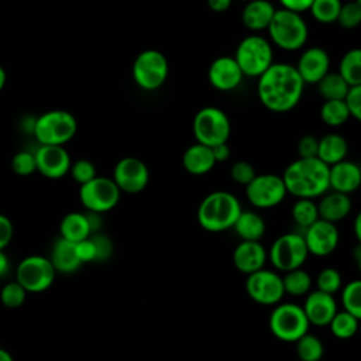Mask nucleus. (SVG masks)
Instances as JSON below:
<instances>
[{
    "label": "nucleus",
    "instance_id": "15",
    "mask_svg": "<svg viewBox=\"0 0 361 361\" xmlns=\"http://www.w3.org/2000/svg\"><path fill=\"white\" fill-rule=\"evenodd\" d=\"M111 179L121 193L135 195L147 188L149 182V169L140 158L124 157L114 165Z\"/></svg>",
    "mask_w": 361,
    "mask_h": 361
},
{
    "label": "nucleus",
    "instance_id": "23",
    "mask_svg": "<svg viewBox=\"0 0 361 361\" xmlns=\"http://www.w3.org/2000/svg\"><path fill=\"white\" fill-rule=\"evenodd\" d=\"M275 11L276 8L269 0H251L243 7L241 21L245 28L257 34L268 28Z\"/></svg>",
    "mask_w": 361,
    "mask_h": 361
},
{
    "label": "nucleus",
    "instance_id": "38",
    "mask_svg": "<svg viewBox=\"0 0 361 361\" xmlns=\"http://www.w3.org/2000/svg\"><path fill=\"white\" fill-rule=\"evenodd\" d=\"M343 310L361 319V281L354 279L341 289Z\"/></svg>",
    "mask_w": 361,
    "mask_h": 361
},
{
    "label": "nucleus",
    "instance_id": "17",
    "mask_svg": "<svg viewBox=\"0 0 361 361\" xmlns=\"http://www.w3.org/2000/svg\"><path fill=\"white\" fill-rule=\"evenodd\" d=\"M37 171L48 179H59L69 173L71 157L61 145H39L34 152Z\"/></svg>",
    "mask_w": 361,
    "mask_h": 361
},
{
    "label": "nucleus",
    "instance_id": "25",
    "mask_svg": "<svg viewBox=\"0 0 361 361\" xmlns=\"http://www.w3.org/2000/svg\"><path fill=\"white\" fill-rule=\"evenodd\" d=\"M182 165L188 173L202 176L214 168L216 161L210 147L195 142L185 149L182 155Z\"/></svg>",
    "mask_w": 361,
    "mask_h": 361
},
{
    "label": "nucleus",
    "instance_id": "3",
    "mask_svg": "<svg viewBox=\"0 0 361 361\" xmlns=\"http://www.w3.org/2000/svg\"><path fill=\"white\" fill-rule=\"evenodd\" d=\"M243 207L235 195L227 190H214L206 195L196 213L199 226L210 233L233 228Z\"/></svg>",
    "mask_w": 361,
    "mask_h": 361
},
{
    "label": "nucleus",
    "instance_id": "16",
    "mask_svg": "<svg viewBox=\"0 0 361 361\" xmlns=\"http://www.w3.org/2000/svg\"><path fill=\"white\" fill-rule=\"evenodd\" d=\"M302 235L307 252L316 257H327L334 252L340 240L337 226L322 219L316 220L312 226L305 228Z\"/></svg>",
    "mask_w": 361,
    "mask_h": 361
},
{
    "label": "nucleus",
    "instance_id": "47",
    "mask_svg": "<svg viewBox=\"0 0 361 361\" xmlns=\"http://www.w3.org/2000/svg\"><path fill=\"white\" fill-rule=\"evenodd\" d=\"M317 144H319V138H316L312 134H306V135L300 137V140L298 141L299 158H316Z\"/></svg>",
    "mask_w": 361,
    "mask_h": 361
},
{
    "label": "nucleus",
    "instance_id": "29",
    "mask_svg": "<svg viewBox=\"0 0 361 361\" xmlns=\"http://www.w3.org/2000/svg\"><path fill=\"white\" fill-rule=\"evenodd\" d=\"M61 238L68 240L71 243H79L92 235L90 224L86 213L71 212L65 214L59 224Z\"/></svg>",
    "mask_w": 361,
    "mask_h": 361
},
{
    "label": "nucleus",
    "instance_id": "33",
    "mask_svg": "<svg viewBox=\"0 0 361 361\" xmlns=\"http://www.w3.org/2000/svg\"><path fill=\"white\" fill-rule=\"evenodd\" d=\"M358 323H360V319H357L355 316H353L344 310H340V312L337 310V313L330 320L329 327H330L331 334L336 338L348 340L357 333Z\"/></svg>",
    "mask_w": 361,
    "mask_h": 361
},
{
    "label": "nucleus",
    "instance_id": "19",
    "mask_svg": "<svg viewBox=\"0 0 361 361\" xmlns=\"http://www.w3.org/2000/svg\"><path fill=\"white\" fill-rule=\"evenodd\" d=\"M244 75L233 56H217L207 69L209 83L220 92H231L237 89Z\"/></svg>",
    "mask_w": 361,
    "mask_h": 361
},
{
    "label": "nucleus",
    "instance_id": "42",
    "mask_svg": "<svg viewBox=\"0 0 361 361\" xmlns=\"http://www.w3.org/2000/svg\"><path fill=\"white\" fill-rule=\"evenodd\" d=\"M69 173H71L72 179L76 183H79V186L92 180L94 176H97L96 166L89 159H78V161L72 162L71 168H69Z\"/></svg>",
    "mask_w": 361,
    "mask_h": 361
},
{
    "label": "nucleus",
    "instance_id": "56",
    "mask_svg": "<svg viewBox=\"0 0 361 361\" xmlns=\"http://www.w3.org/2000/svg\"><path fill=\"white\" fill-rule=\"evenodd\" d=\"M6 79H7V76H6V71L0 66V90L4 87V85H6Z\"/></svg>",
    "mask_w": 361,
    "mask_h": 361
},
{
    "label": "nucleus",
    "instance_id": "6",
    "mask_svg": "<svg viewBox=\"0 0 361 361\" xmlns=\"http://www.w3.org/2000/svg\"><path fill=\"white\" fill-rule=\"evenodd\" d=\"M78 131L75 116L66 110H51L41 114L32 126L39 145H61L69 142Z\"/></svg>",
    "mask_w": 361,
    "mask_h": 361
},
{
    "label": "nucleus",
    "instance_id": "45",
    "mask_svg": "<svg viewBox=\"0 0 361 361\" xmlns=\"http://www.w3.org/2000/svg\"><path fill=\"white\" fill-rule=\"evenodd\" d=\"M343 102L350 113V117L360 121L361 120V85L350 86Z\"/></svg>",
    "mask_w": 361,
    "mask_h": 361
},
{
    "label": "nucleus",
    "instance_id": "41",
    "mask_svg": "<svg viewBox=\"0 0 361 361\" xmlns=\"http://www.w3.org/2000/svg\"><path fill=\"white\" fill-rule=\"evenodd\" d=\"M336 23L344 30H354L361 23V3L354 0L341 4Z\"/></svg>",
    "mask_w": 361,
    "mask_h": 361
},
{
    "label": "nucleus",
    "instance_id": "44",
    "mask_svg": "<svg viewBox=\"0 0 361 361\" xmlns=\"http://www.w3.org/2000/svg\"><path fill=\"white\" fill-rule=\"evenodd\" d=\"M255 175V169L248 161L240 159L233 162V165L230 166V176L238 185L247 186L254 179Z\"/></svg>",
    "mask_w": 361,
    "mask_h": 361
},
{
    "label": "nucleus",
    "instance_id": "24",
    "mask_svg": "<svg viewBox=\"0 0 361 361\" xmlns=\"http://www.w3.org/2000/svg\"><path fill=\"white\" fill-rule=\"evenodd\" d=\"M320 197L322 199L317 203L319 219L330 221L333 224L345 219L353 209V202L350 199V195L331 190V192H326Z\"/></svg>",
    "mask_w": 361,
    "mask_h": 361
},
{
    "label": "nucleus",
    "instance_id": "1",
    "mask_svg": "<svg viewBox=\"0 0 361 361\" xmlns=\"http://www.w3.org/2000/svg\"><path fill=\"white\" fill-rule=\"evenodd\" d=\"M305 83L295 66L286 62H274L257 83L258 99L265 109L274 113L293 110L302 99Z\"/></svg>",
    "mask_w": 361,
    "mask_h": 361
},
{
    "label": "nucleus",
    "instance_id": "13",
    "mask_svg": "<svg viewBox=\"0 0 361 361\" xmlns=\"http://www.w3.org/2000/svg\"><path fill=\"white\" fill-rule=\"evenodd\" d=\"M288 192L281 175L261 173L245 186L248 202L257 209H271L283 202Z\"/></svg>",
    "mask_w": 361,
    "mask_h": 361
},
{
    "label": "nucleus",
    "instance_id": "52",
    "mask_svg": "<svg viewBox=\"0 0 361 361\" xmlns=\"http://www.w3.org/2000/svg\"><path fill=\"white\" fill-rule=\"evenodd\" d=\"M207 6L214 13H223L230 8L233 0H206Z\"/></svg>",
    "mask_w": 361,
    "mask_h": 361
},
{
    "label": "nucleus",
    "instance_id": "34",
    "mask_svg": "<svg viewBox=\"0 0 361 361\" xmlns=\"http://www.w3.org/2000/svg\"><path fill=\"white\" fill-rule=\"evenodd\" d=\"M290 214L293 221L305 230L319 220L317 203L313 199H296V202L292 204Z\"/></svg>",
    "mask_w": 361,
    "mask_h": 361
},
{
    "label": "nucleus",
    "instance_id": "5",
    "mask_svg": "<svg viewBox=\"0 0 361 361\" xmlns=\"http://www.w3.org/2000/svg\"><path fill=\"white\" fill-rule=\"evenodd\" d=\"M233 58L244 76L258 79L274 63V48L265 37L250 34L238 42Z\"/></svg>",
    "mask_w": 361,
    "mask_h": 361
},
{
    "label": "nucleus",
    "instance_id": "7",
    "mask_svg": "<svg viewBox=\"0 0 361 361\" xmlns=\"http://www.w3.org/2000/svg\"><path fill=\"white\" fill-rule=\"evenodd\" d=\"M268 326L274 337L283 343H295L309 333V322L300 305L286 302L274 306Z\"/></svg>",
    "mask_w": 361,
    "mask_h": 361
},
{
    "label": "nucleus",
    "instance_id": "8",
    "mask_svg": "<svg viewBox=\"0 0 361 361\" xmlns=\"http://www.w3.org/2000/svg\"><path fill=\"white\" fill-rule=\"evenodd\" d=\"M192 131L196 142L212 148L228 141L231 133L230 118L221 109L206 106L195 114Z\"/></svg>",
    "mask_w": 361,
    "mask_h": 361
},
{
    "label": "nucleus",
    "instance_id": "55",
    "mask_svg": "<svg viewBox=\"0 0 361 361\" xmlns=\"http://www.w3.org/2000/svg\"><path fill=\"white\" fill-rule=\"evenodd\" d=\"M0 361H14V360H13L11 354L7 350L0 347Z\"/></svg>",
    "mask_w": 361,
    "mask_h": 361
},
{
    "label": "nucleus",
    "instance_id": "27",
    "mask_svg": "<svg viewBox=\"0 0 361 361\" xmlns=\"http://www.w3.org/2000/svg\"><path fill=\"white\" fill-rule=\"evenodd\" d=\"M347 152H348V144L343 135L337 133H329L322 138H319L316 158L320 159L327 166L345 159Z\"/></svg>",
    "mask_w": 361,
    "mask_h": 361
},
{
    "label": "nucleus",
    "instance_id": "11",
    "mask_svg": "<svg viewBox=\"0 0 361 361\" xmlns=\"http://www.w3.org/2000/svg\"><path fill=\"white\" fill-rule=\"evenodd\" d=\"M121 192L111 178L94 176L92 180L79 186V200L87 212L103 214L113 210Z\"/></svg>",
    "mask_w": 361,
    "mask_h": 361
},
{
    "label": "nucleus",
    "instance_id": "30",
    "mask_svg": "<svg viewBox=\"0 0 361 361\" xmlns=\"http://www.w3.org/2000/svg\"><path fill=\"white\" fill-rule=\"evenodd\" d=\"M348 86L361 85V49L353 48L347 51L340 61L337 72Z\"/></svg>",
    "mask_w": 361,
    "mask_h": 361
},
{
    "label": "nucleus",
    "instance_id": "32",
    "mask_svg": "<svg viewBox=\"0 0 361 361\" xmlns=\"http://www.w3.org/2000/svg\"><path fill=\"white\" fill-rule=\"evenodd\" d=\"M283 292L290 296H305L310 292L312 276L307 271L298 268L283 274L282 276Z\"/></svg>",
    "mask_w": 361,
    "mask_h": 361
},
{
    "label": "nucleus",
    "instance_id": "14",
    "mask_svg": "<svg viewBox=\"0 0 361 361\" xmlns=\"http://www.w3.org/2000/svg\"><path fill=\"white\" fill-rule=\"evenodd\" d=\"M245 292L258 305L275 306L281 303L285 295L282 276L276 271L262 268L247 275Z\"/></svg>",
    "mask_w": 361,
    "mask_h": 361
},
{
    "label": "nucleus",
    "instance_id": "36",
    "mask_svg": "<svg viewBox=\"0 0 361 361\" xmlns=\"http://www.w3.org/2000/svg\"><path fill=\"white\" fill-rule=\"evenodd\" d=\"M320 118L329 127H340L350 118V113L343 100H324L320 107Z\"/></svg>",
    "mask_w": 361,
    "mask_h": 361
},
{
    "label": "nucleus",
    "instance_id": "57",
    "mask_svg": "<svg viewBox=\"0 0 361 361\" xmlns=\"http://www.w3.org/2000/svg\"><path fill=\"white\" fill-rule=\"evenodd\" d=\"M237 1H244V3H247V1H251V0H237Z\"/></svg>",
    "mask_w": 361,
    "mask_h": 361
},
{
    "label": "nucleus",
    "instance_id": "12",
    "mask_svg": "<svg viewBox=\"0 0 361 361\" xmlns=\"http://www.w3.org/2000/svg\"><path fill=\"white\" fill-rule=\"evenodd\" d=\"M55 275L56 272L49 258L42 255H28L17 265L16 281L27 290V293H39L51 288Z\"/></svg>",
    "mask_w": 361,
    "mask_h": 361
},
{
    "label": "nucleus",
    "instance_id": "49",
    "mask_svg": "<svg viewBox=\"0 0 361 361\" xmlns=\"http://www.w3.org/2000/svg\"><path fill=\"white\" fill-rule=\"evenodd\" d=\"M13 223L4 214H0V250H4L13 238Z\"/></svg>",
    "mask_w": 361,
    "mask_h": 361
},
{
    "label": "nucleus",
    "instance_id": "50",
    "mask_svg": "<svg viewBox=\"0 0 361 361\" xmlns=\"http://www.w3.org/2000/svg\"><path fill=\"white\" fill-rule=\"evenodd\" d=\"M278 1L282 6V8L302 14L303 11H309L313 0H278Z\"/></svg>",
    "mask_w": 361,
    "mask_h": 361
},
{
    "label": "nucleus",
    "instance_id": "9",
    "mask_svg": "<svg viewBox=\"0 0 361 361\" xmlns=\"http://www.w3.org/2000/svg\"><path fill=\"white\" fill-rule=\"evenodd\" d=\"M131 73L135 85L140 89L154 92L166 82L169 75V63L161 51L152 48L144 49L135 56Z\"/></svg>",
    "mask_w": 361,
    "mask_h": 361
},
{
    "label": "nucleus",
    "instance_id": "46",
    "mask_svg": "<svg viewBox=\"0 0 361 361\" xmlns=\"http://www.w3.org/2000/svg\"><path fill=\"white\" fill-rule=\"evenodd\" d=\"M90 238L93 240L94 248H96V261L103 262L110 259V257L113 255V241L102 233H94L90 235Z\"/></svg>",
    "mask_w": 361,
    "mask_h": 361
},
{
    "label": "nucleus",
    "instance_id": "10",
    "mask_svg": "<svg viewBox=\"0 0 361 361\" xmlns=\"http://www.w3.org/2000/svg\"><path fill=\"white\" fill-rule=\"evenodd\" d=\"M309 257L303 235L299 233H285L279 235L268 251L272 267L279 272L302 268Z\"/></svg>",
    "mask_w": 361,
    "mask_h": 361
},
{
    "label": "nucleus",
    "instance_id": "2",
    "mask_svg": "<svg viewBox=\"0 0 361 361\" xmlns=\"http://www.w3.org/2000/svg\"><path fill=\"white\" fill-rule=\"evenodd\" d=\"M286 192L296 199H316L329 192V166L317 158H298L281 175Z\"/></svg>",
    "mask_w": 361,
    "mask_h": 361
},
{
    "label": "nucleus",
    "instance_id": "51",
    "mask_svg": "<svg viewBox=\"0 0 361 361\" xmlns=\"http://www.w3.org/2000/svg\"><path fill=\"white\" fill-rule=\"evenodd\" d=\"M212 152H213V158L217 162H224L230 158V147L227 142L223 144H217L214 147H212Z\"/></svg>",
    "mask_w": 361,
    "mask_h": 361
},
{
    "label": "nucleus",
    "instance_id": "39",
    "mask_svg": "<svg viewBox=\"0 0 361 361\" xmlns=\"http://www.w3.org/2000/svg\"><path fill=\"white\" fill-rule=\"evenodd\" d=\"M316 285L317 290L334 296V293H337L343 286L341 274L333 267H326L317 274Z\"/></svg>",
    "mask_w": 361,
    "mask_h": 361
},
{
    "label": "nucleus",
    "instance_id": "48",
    "mask_svg": "<svg viewBox=\"0 0 361 361\" xmlns=\"http://www.w3.org/2000/svg\"><path fill=\"white\" fill-rule=\"evenodd\" d=\"M75 251L80 261V264H87L96 261V248L93 244V240L90 237L75 243Z\"/></svg>",
    "mask_w": 361,
    "mask_h": 361
},
{
    "label": "nucleus",
    "instance_id": "26",
    "mask_svg": "<svg viewBox=\"0 0 361 361\" xmlns=\"http://www.w3.org/2000/svg\"><path fill=\"white\" fill-rule=\"evenodd\" d=\"M49 261L55 272L61 274H73L82 265L75 251V243H71L61 237L52 245Z\"/></svg>",
    "mask_w": 361,
    "mask_h": 361
},
{
    "label": "nucleus",
    "instance_id": "35",
    "mask_svg": "<svg viewBox=\"0 0 361 361\" xmlns=\"http://www.w3.org/2000/svg\"><path fill=\"white\" fill-rule=\"evenodd\" d=\"M296 343V355L300 361H320L324 354L322 340L310 333L302 336Z\"/></svg>",
    "mask_w": 361,
    "mask_h": 361
},
{
    "label": "nucleus",
    "instance_id": "18",
    "mask_svg": "<svg viewBox=\"0 0 361 361\" xmlns=\"http://www.w3.org/2000/svg\"><path fill=\"white\" fill-rule=\"evenodd\" d=\"M293 66L305 85H316L327 72H330V56L324 48L310 47L300 54L298 63Z\"/></svg>",
    "mask_w": 361,
    "mask_h": 361
},
{
    "label": "nucleus",
    "instance_id": "22",
    "mask_svg": "<svg viewBox=\"0 0 361 361\" xmlns=\"http://www.w3.org/2000/svg\"><path fill=\"white\" fill-rule=\"evenodd\" d=\"M361 185V168L358 164L343 159L329 166V189L351 195Z\"/></svg>",
    "mask_w": 361,
    "mask_h": 361
},
{
    "label": "nucleus",
    "instance_id": "37",
    "mask_svg": "<svg viewBox=\"0 0 361 361\" xmlns=\"http://www.w3.org/2000/svg\"><path fill=\"white\" fill-rule=\"evenodd\" d=\"M341 4V0H313L309 11L316 21L331 24L336 23Z\"/></svg>",
    "mask_w": 361,
    "mask_h": 361
},
{
    "label": "nucleus",
    "instance_id": "28",
    "mask_svg": "<svg viewBox=\"0 0 361 361\" xmlns=\"http://www.w3.org/2000/svg\"><path fill=\"white\" fill-rule=\"evenodd\" d=\"M233 230L241 241H259L267 230L264 219L252 210H241Z\"/></svg>",
    "mask_w": 361,
    "mask_h": 361
},
{
    "label": "nucleus",
    "instance_id": "31",
    "mask_svg": "<svg viewBox=\"0 0 361 361\" xmlns=\"http://www.w3.org/2000/svg\"><path fill=\"white\" fill-rule=\"evenodd\" d=\"M316 86L324 100H343L350 87L337 72H327Z\"/></svg>",
    "mask_w": 361,
    "mask_h": 361
},
{
    "label": "nucleus",
    "instance_id": "58",
    "mask_svg": "<svg viewBox=\"0 0 361 361\" xmlns=\"http://www.w3.org/2000/svg\"><path fill=\"white\" fill-rule=\"evenodd\" d=\"M354 1H357V3H361V0H354Z\"/></svg>",
    "mask_w": 361,
    "mask_h": 361
},
{
    "label": "nucleus",
    "instance_id": "4",
    "mask_svg": "<svg viewBox=\"0 0 361 361\" xmlns=\"http://www.w3.org/2000/svg\"><path fill=\"white\" fill-rule=\"evenodd\" d=\"M267 31L269 42L283 51L303 48L309 37V28L302 14L285 8L275 11Z\"/></svg>",
    "mask_w": 361,
    "mask_h": 361
},
{
    "label": "nucleus",
    "instance_id": "20",
    "mask_svg": "<svg viewBox=\"0 0 361 361\" xmlns=\"http://www.w3.org/2000/svg\"><path fill=\"white\" fill-rule=\"evenodd\" d=\"M302 309L307 317L309 324H314L317 327L329 326L330 320L338 310L334 296L323 293L317 289L306 295Z\"/></svg>",
    "mask_w": 361,
    "mask_h": 361
},
{
    "label": "nucleus",
    "instance_id": "40",
    "mask_svg": "<svg viewBox=\"0 0 361 361\" xmlns=\"http://www.w3.org/2000/svg\"><path fill=\"white\" fill-rule=\"evenodd\" d=\"M27 298V290L17 282H7L6 285H3L1 290H0V302L4 307L8 309H17L20 306L24 305Z\"/></svg>",
    "mask_w": 361,
    "mask_h": 361
},
{
    "label": "nucleus",
    "instance_id": "53",
    "mask_svg": "<svg viewBox=\"0 0 361 361\" xmlns=\"http://www.w3.org/2000/svg\"><path fill=\"white\" fill-rule=\"evenodd\" d=\"M8 268H10L8 257L6 255V252L3 250H0V276L6 275L8 272Z\"/></svg>",
    "mask_w": 361,
    "mask_h": 361
},
{
    "label": "nucleus",
    "instance_id": "21",
    "mask_svg": "<svg viewBox=\"0 0 361 361\" xmlns=\"http://www.w3.org/2000/svg\"><path fill=\"white\" fill-rule=\"evenodd\" d=\"M233 264L237 271L250 275L264 268L268 252L259 241H240L233 251Z\"/></svg>",
    "mask_w": 361,
    "mask_h": 361
},
{
    "label": "nucleus",
    "instance_id": "43",
    "mask_svg": "<svg viewBox=\"0 0 361 361\" xmlns=\"http://www.w3.org/2000/svg\"><path fill=\"white\" fill-rule=\"evenodd\" d=\"M11 168L14 173L20 176H28L37 171L35 157L34 152L30 151H20L11 159Z\"/></svg>",
    "mask_w": 361,
    "mask_h": 361
},
{
    "label": "nucleus",
    "instance_id": "54",
    "mask_svg": "<svg viewBox=\"0 0 361 361\" xmlns=\"http://www.w3.org/2000/svg\"><path fill=\"white\" fill-rule=\"evenodd\" d=\"M354 233L357 240L360 241L361 240V216L360 214L355 217V221H354Z\"/></svg>",
    "mask_w": 361,
    "mask_h": 361
}]
</instances>
